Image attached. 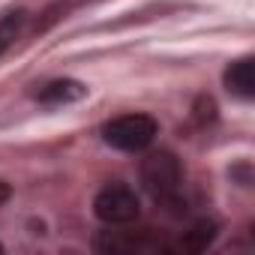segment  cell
<instances>
[{"mask_svg":"<svg viewBox=\"0 0 255 255\" xmlns=\"http://www.w3.org/2000/svg\"><path fill=\"white\" fill-rule=\"evenodd\" d=\"M225 87L234 93V96H240V99H252L255 96V75H252V57H240V60H234L228 69H225Z\"/></svg>","mask_w":255,"mask_h":255,"instance_id":"6","label":"cell"},{"mask_svg":"<svg viewBox=\"0 0 255 255\" xmlns=\"http://www.w3.org/2000/svg\"><path fill=\"white\" fill-rule=\"evenodd\" d=\"M9 195H12V189H9V183H3V180H0V207H3V204L9 201Z\"/></svg>","mask_w":255,"mask_h":255,"instance_id":"9","label":"cell"},{"mask_svg":"<svg viewBox=\"0 0 255 255\" xmlns=\"http://www.w3.org/2000/svg\"><path fill=\"white\" fill-rule=\"evenodd\" d=\"M84 96H87V87L81 81H72V78H54L36 90V99L42 105H69V102H78Z\"/></svg>","mask_w":255,"mask_h":255,"instance_id":"4","label":"cell"},{"mask_svg":"<svg viewBox=\"0 0 255 255\" xmlns=\"http://www.w3.org/2000/svg\"><path fill=\"white\" fill-rule=\"evenodd\" d=\"M99 252H159L165 243L150 240V237H120V231H102L96 237Z\"/></svg>","mask_w":255,"mask_h":255,"instance_id":"5","label":"cell"},{"mask_svg":"<svg viewBox=\"0 0 255 255\" xmlns=\"http://www.w3.org/2000/svg\"><path fill=\"white\" fill-rule=\"evenodd\" d=\"M141 186L150 192L156 204L165 210H177L183 204V168L180 159L168 150H156L141 159Z\"/></svg>","mask_w":255,"mask_h":255,"instance_id":"1","label":"cell"},{"mask_svg":"<svg viewBox=\"0 0 255 255\" xmlns=\"http://www.w3.org/2000/svg\"><path fill=\"white\" fill-rule=\"evenodd\" d=\"M213 240H216V222L213 219H198L189 231H183V237L177 240L174 249H180V252H204Z\"/></svg>","mask_w":255,"mask_h":255,"instance_id":"7","label":"cell"},{"mask_svg":"<svg viewBox=\"0 0 255 255\" xmlns=\"http://www.w3.org/2000/svg\"><path fill=\"white\" fill-rule=\"evenodd\" d=\"M156 132H159V123L150 114H123V117H114L102 126L105 144H111L117 150H126V153L150 147Z\"/></svg>","mask_w":255,"mask_h":255,"instance_id":"2","label":"cell"},{"mask_svg":"<svg viewBox=\"0 0 255 255\" xmlns=\"http://www.w3.org/2000/svg\"><path fill=\"white\" fill-rule=\"evenodd\" d=\"M138 195L126 183H108L93 198V213L105 225H129L138 219Z\"/></svg>","mask_w":255,"mask_h":255,"instance_id":"3","label":"cell"},{"mask_svg":"<svg viewBox=\"0 0 255 255\" xmlns=\"http://www.w3.org/2000/svg\"><path fill=\"white\" fill-rule=\"evenodd\" d=\"M27 24V12L24 9H15V12H6L3 18H0V54H3L24 30Z\"/></svg>","mask_w":255,"mask_h":255,"instance_id":"8","label":"cell"},{"mask_svg":"<svg viewBox=\"0 0 255 255\" xmlns=\"http://www.w3.org/2000/svg\"><path fill=\"white\" fill-rule=\"evenodd\" d=\"M0 252H3V246H0Z\"/></svg>","mask_w":255,"mask_h":255,"instance_id":"10","label":"cell"}]
</instances>
